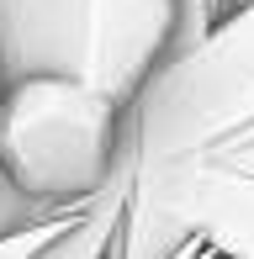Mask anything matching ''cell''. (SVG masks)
<instances>
[{
  "label": "cell",
  "mask_w": 254,
  "mask_h": 259,
  "mask_svg": "<svg viewBox=\"0 0 254 259\" xmlns=\"http://www.w3.org/2000/svg\"><path fill=\"white\" fill-rule=\"evenodd\" d=\"M175 48V0H0V85L59 74L133 106Z\"/></svg>",
  "instance_id": "1"
},
{
  "label": "cell",
  "mask_w": 254,
  "mask_h": 259,
  "mask_svg": "<svg viewBox=\"0 0 254 259\" xmlns=\"http://www.w3.org/2000/svg\"><path fill=\"white\" fill-rule=\"evenodd\" d=\"M133 180L206 159L254 127V0H238L191 48L148 74L127 106Z\"/></svg>",
  "instance_id": "2"
},
{
  "label": "cell",
  "mask_w": 254,
  "mask_h": 259,
  "mask_svg": "<svg viewBox=\"0 0 254 259\" xmlns=\"http://www.w3.org/2000/svg\"><path fill=\"white\" fill-rule=\"evenodd\" d=\"M133 159L127 106L59 74L0 85V169L53 211H79Z\"/></svg>",
  "instance_id": "3"
},
{
  "label": "cell",
  "mask_w": 254,
  "mask_h": 259,
  "mask_svg": "<svg viewBox=\"0 0 254 259\" xmlns=\"http://www.w3.org/2000/svg\"><path fill=\"white\" fill-rule=\"evenodd\" d=\"M191 233L228 259H254V175L186 159L154 180H133L117 259H170Z\"/></svg>",
  "instance_id": "4"
},
{
  "label": "cell",
  "mask_w": 254,
  "mask_h": 259,
  "mask_svg": "<svg viewBox=\"0 0 254 259\" xmlns=\"http://www.w3.org/2000/svg\"><path fill=\"white\" fill-rule=\"evenodd\" d=\"M127 191H133V159L90 196L74 217L53 233L32 259H117V238H122V211H127Z\"/></svg>",
  "instance_id": "5"
},
{
  "label": "cell",
  "mask_w": 254,
  "mask_h": 259,
  "mask_svg": "<svg viewBox=\"0 0 254 259\" xmlns=\"http://www.w3.org/2000/svg\"><path fill=\"white\" fill-rule=\"evenodd\" d=\"M48 217H64V211L43 206L37 196H27V191H21V185L11 180L6 169H0V238H6V233L32 228V222H48Z\"/></svg>",
  "instance_id": "6"
},
{
  "label": "cell",
  "mask_w": 254,
  "mask_h": 259,
  "mask_svg": "<svg viewBox=\"0 0 254 259\" xmlns=\"http://www.w3.org/2000/svg\"><path fill=\"white\" fill-rule=\"evenodd\" d=\"M74 217V211H64V217H48V222H32V228H21V233H6V238H0V259H32L43 249V243L53 238V233L64 228V222Z\"/></svg>",
  "instance_id": "7"
},
{
  "label": "cell",
  "mask_w": 254,
  "mask_h": 259,
  "mask_svg": "<svg viewBox=\"0 0 254 259\" xmlns=\"http://www.w3.org/2000/svg\"><path fill=\"white\" fill-rule=\"evenodd\" d=\"M175 6H180V48H191V42L212 27V0H175Z\"/></svg>",
  "instance_id": "8"
},
{
  "label": "cell",
  "mask_w": 254,
  "mask_h": 259,
  "mask_svg": "<svg viewBox=\"0 0 254 259\" xmlns=\"http://www.w3.org/2000/svg\"><path fill=\"white\" fill-rule=\"evenodd\" d=\"M206 159L228 164V169H238V175H254V127H249V133H238L233 143H223L217 154H206Z\"/></svg>",
  "instance_id": "9"
},
{
  "label": "cell",
  "mask_w": 254,
  "mask_h": 259,
  "mask_svg": "<svg viewBox=\"0 0 254 259\" xmlns=\"http://www.w3.org/2000/svg\"><path fill=\"white\" fill-rule=\"evenodd\" d=\"M233 6H238V0H212V21H217V16H228Z\"/></svg>",
  "instance_id": "10"
},
{
  "label": "cell",
  "mask_w": 254,
  "mask_h": 259,
  "mask_svg": "<svg viewBox=\"0 0 254 259\" xmlns=\"http://www.w3.org/2000/svg\"><path fill=\"white\" fill-rule=\"evenodd\" d=\"M206 259H228V254H217V249H212V254H206Z\"/></svg>",
  "instance_id": "11"
}]
</instances>
